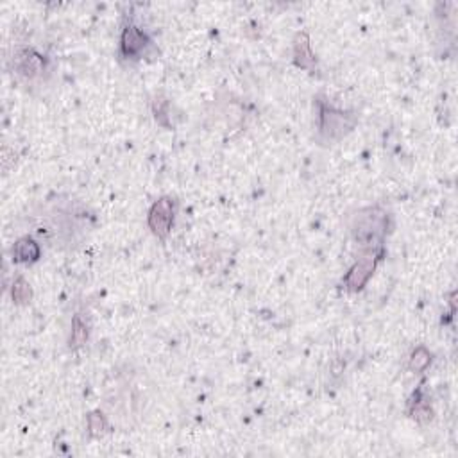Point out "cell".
Here are the masks:
<instances>
[{
    "instance_id": "1",
    "label": "cell",
    "mask_w": 458,
    "mask_h": 458,
    "mask_svg": "<svg viewBox=\"0 0 458 458\" xmlns=\"http://www.w3.org/2000/svg\"><path fill=\"white\" fill-rule=\"evenodd\" d=\"M389 229V215L380 206L360 209L351 222L353 239L367 249H376L381 246Z\"/></svg>"
},
{
    "instance_id": "2",
    "label": "cell",
    "mask_w": 458,
    "mask_h": 458,
    "mask_svg": "<svg viewBox=\"0 0 458 458\" xmlns=\"http://www.w3.org/2000/svg\"><path fill=\"white\" fill-rule=\"evenodd\" d=\"M356 118L351 113L335 110L328 104L319 106V132L326 142H338L353 131Z\"/></svg>"
},
{
    "instance_id": "3",
    "label": "cell",
    "mask_w": 458,
    "mask_h": 458,
    "mask_svg": "<svg viewBox=\"0 0 458 458\" xmlns=\"http://www.w3.org/2000/svg\"><path fill=\"white\" fill-rule=\"evenodd\" d=\"M149 222L150 231L155 233L158 239L165 240L169 236L170 229L174 224V201L170 197H162L152 204L149 212Z\"/></svg>"
},
{
    "instance_id": "4",
    "label": "cell",
    "mask_w": 458,
    "mask_h": 458,
    "mask_svg": "<svg viewBox=\"0 0 458 458\" xmlns=\"http://www.w3.org/2000/svg\"><path fill=\"white\" fill-rule=\"evenodd\" d=\"M380 256V251L370 249L369 253L363 254V256L353 265L351 271H349L348 276L344 278L345 288H348L349 292H358V290H362L363 286L367 285V281H369L370 276H373L374 269H376Z\"/></svg>"
},
{
    "instance_id": "5",
    "label": "cell",
    "mask_w": 458,
    "mask_h": 458,
    "mask_svg": "<svg viewBox=\"0 0 458 458\" xmlns=\"http://www.w3.org/2000/svg\"><path fill=\"white\" fill-rule=\"evenodd\" d=\"M13 66H15V72L19 76L26 79H34L43 73L45 59L43 56H40L33 48H20V51L15 52Z\"/></svg>"
},
{
    "instance_id": "6",
    "label": "cell",
    "mask_w": 458,
    "mask_h": 458,
    "mask_svg": "<svg viewBox=\"0 0 458 458\" xmlns=\"http://www.w3.org/2000/svg\"><path fill=\"white\" fill-rule=\"evenodd\" d=\"M147 45H149V40H147L145 34L136 26H127L120 38V54L127 59L138 58L145 51Z\"/></svg>"
},
{
    "instance_id": "7",
    "label": "cell",
    "mask_w": 458,
    "mask_h": 458,
    "mask_svg": "<svg viewBox=\"0 0 458 458\" xmlns=\"http://www.w3.org/2000/svg\"><path fill=\"white\" fill-rule=\"evenodd\" d=\"M293 61L299 68L303 70H316L317 61L316 56L312 52V45H310V38L306 33L297 34L296 41H293Z\"/></svg>"
},
{
    "instance_id": "8",
    "label": "cell",
    "mask_w": 458,
    "mask_h": 458,
    "mask_svg": "<svg viewBox=\"0 0 458 458\" xmlns=\"http://www.w3.org/2000/svg\"><path fill=\"white\" fill-rule=\"evenodd\" d=\"M40 246L34 242L33 239L26 236V239H20L19 242L13 247V256H15V261L19 264H31V261H36L40 258Z\"/></svg>"
},
{
    "instance_id": "9",
    "label": "cell",
    "mask_w": 458,
    "mask_h": 458,
    "mask_svg": "<svg viewBox=\"0 0 458 458\" xmlns=\"http://www.w3.org/2000/svg\"><path fill=\"white\" fill-rule=\"evenodd\" d=\"M88 340V324L81 316H76L72 321V335H70V348L79 349Z\"/></svg>"
},
{
    "instance_id": "10",
    "label": "cell",
    "mask_w": 458,
    "mask_h": 458,
    "mask_svg": "<svg viewBox=\"0 0 458 458\" xmlns=\"http://www.w3.org/2000/svg\"><path fill=\"white\" fill-rule=\"evenodd\" d=\"M430 363H432V355H430L428 349L417 348L412 353L408 367H410V370H414V373H422V370H426V367H428Z\"/></svg>"
},
{
    "instance_id": "11",
    "label": "cell",
    "mask_w": 458,
    "mask_h": 458,
    "mask_svg": "<svg viewBox=\"0 0 458 458\" xmlns=\"http://www.w3.org/2000/svg\"><path fill=\"white\" fill-rule=\"evenodd\" d=\"M31 297H33V290H31L29 283L24 278L15 279V283H13V301L16 304H27Z\"/></svg>"
},
{
    "instance_id": "12",
    "label": "cell",
    "mask_w": 458,
    "mask_h": 458,
    "mask_svg": "<svg viewBox=\"0 0 458 458\" xmlns=\"http://www.w3.org/2000/svg\"><path fill=\"white\" fill-rule=\"evenodd\" d=\"M108 425L106 419H104L103 414L99 412H93V414L88 415V432L92 437H100L104 432H106Z\"/></svg>"
},
{
    "instance_id": "13",
    "label": "cell",
    "mask_w": 458,
    "mask_h": 458,
    "mask_svg": "<svg viewBox=\"0 0 458 458\" xmlns=\"http://www.w3.org/2000/svg\"><path fill=\"white\" fill-rule=\"evenodd\" d=\"M412 417L417 419L419 422L430 421L432 419V408L425 401H415L414 408H412Z\"/></svg>"
}]
</instances>
